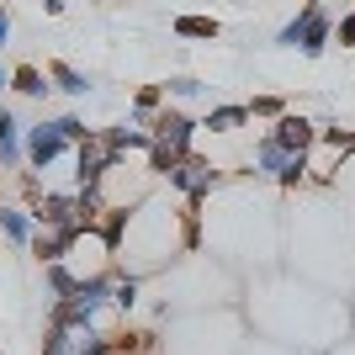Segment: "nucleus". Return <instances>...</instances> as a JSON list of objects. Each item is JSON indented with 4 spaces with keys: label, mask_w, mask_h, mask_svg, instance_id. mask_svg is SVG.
I'll list each match as a JSON object with an SVG mask.
<instances>
[{
    "label": "nucleus",
    "mask_w": 355,
    "mask_h": 355,
    "mask_svg": "<svg viewBox=\"0 0 355 355\" xmlns=\"http://www.w3.org/2000/svg\"><path fill=\"white\" fill-rule=\"evenodd\" d=\"M148 138H154V148H148V164H154V175H164L175 159H186V154H191L196 122L186 117V112H175V106H159V112L148 117Z\"/></svg>",
    "instance_id": "f257e3e1"
},
{
    "label": "nucleus",
    "mask_w": 355,
    "mask_h": 355,
    "mask_svg": "<svg viewBox=\"0 0 355 355\" xmlns=\"http://www.w3.org/2000/svg\"><path fill=\"white\" fill-rule=\"evenodd\" d=\"M329 37H334V16H329L318 0H308V6H302V11H297L282 32H276V43H282V48H302L308 59H318V53H324Z\"/></svg>",
    "instance_id": "f03ea898"
},
{
    "label": "nucleus",
    "mask_w": 355,
    "mask_h": 355,
    "mask_svg": "<svg viewBox=\"0 0 355 355\" xmlns=\"http://www.w3.org/2000/svg\"><path fill=\"white\" fill-rule=\"evenodd\" d=\"M164 180H170V191H180L186 196V202H196V207H202V202H207L212 191H218V170H212V159H202V154H186V159H175L170 164V170H164Z\"/></svg>",
    "instance_id": "7ed1b4c3"
},
{
    "label": "nucleus",
    "mask_w": 355,
    "mask_h": 355,
    "mask_svg": "<svg viewBox=\"0 0 355 355\" xmlns=\"http://www.w3.org/2000/svg\"><path fill=\"white\" fill-rule=\"evenodd\" d=\"M345 154H355L350 128H318V138H313V148L302 154V164H308L313 180H334V170L345 164Z\"/></svg>",
    "instance_id": "20e7f679"
},
{
    "label": "nucleus",
    "mask_w": 355,
    "mask_h": 355,
    "mask_svg": "<svg viewBox=\"0 0 355 355\" xmlns=\"http://www.w3.org/2000/svg\"><path fill=\"white\" fill-rule=\"evenodd\" d=\"M254 175H266V180H282L286 191H297L302 180H308V164H302V154H286L276 138H260L254 144Z\"/></svg>",
    "instance_id": "39448f33"
},
{
    "label": "nucleus",
    "mask_w": 355,
    "mask_h": 355,
    "mask_svg": "<svg viewBox=\"0 0 355 355\" xmlns=\"http://www.w3.org/2000/svg\"><path fill=\"white\" fill-rule=\"evenodd\" d=\"M64 148H74L69 138H64L59 117L53 122H37V128H27V138H21V159L32 164V170H48V164L64 159Z\"/></svg>",
    "instance_id": "423d86ee"
},
{
    "label": "nucleus",
    "mask_w": 355,
    "mask_h": 355,
    "mask_svg": "<svg viewBox=\"0 0 355 355\" xmlns=\"http://www.w3.org/2000/svg\"><path fill=\"white\" fill-rule=\"evenodd\" d=\"M106 170H112V148H106V138L85 133L80 144H74V191H96Z\"/></svg>",
    "instance_id": "0eeeda50"
},
{
    "label": "nucleus",
    "mask_w": 355,
    "mask_h": 355,
    "mask_svg": "<svg viewBox=\"0 0 355 355\" xmlns=\"http://www.w3.org/2000/svg\"><path fill=\"white\" fill-rule=\"evenodd\" d=\"M270 138H276L286 154H308L313 138H318V122L297 117V112H282V117H276V128H270Z\"/></svg>",
    "instance_id": "6e6552de"
},
{
    "label": "nucleus",
    "mask_w": 355,
    "mask_h": 355,
    "mask_svg": "<svg viewBox=\"0 0 355 355\" xmlns=\"http://www.w3.org/2000/svg\"><path fill=\"white\" fill-rule=\"evenodd\" d=\"M0 234L11 239L16 250H27L32 234H37V223H32V212H27V207H6V202H0Z\"/></svg>",
    "instance_id": "1a4fd4ad"
},
{
    "label": "nucleus",
    "mask_w": 355,
    "mask_h": 355,
    "mask_svg": "<svg viewBox=\"0 0 355 355\" xmlns=\"http://www.w3.org/2000/svg\"><path fill=\"white\" fill-rule=\"evenodd\" d=\"M0 164H6V170L21 164V122H16L11 106H0Z\"/></svg>",
    "instance_id": "9d476101"
},
{
    "label": "nucleus",
    "mask_w": 355,
    "mask_h": 355,
    "mask_svg": "<svg viewBox=\"0 0 355 355\" xmlns=\"http://www.w3.org/2000/svg\"><path fill=\"white\" fill-rule=\"evenodd\" d=\"M11 90H21V96H48L53 80H48V69H37V64H16L11 69Z\"/></svg>",
    "instance_id": "9b49d317"
},
{
    "label": "nucleus",
    "mask_w": 355,
    "mask_h": 355,
    "mask_svg": "<svg viewBox=\"0 0 355 355\" xmlns=\"http://www.w3.org/2000/svg\"><path fill=\"white\" fill-rule=\"evenodd\" d=\"M244 122H250V106H212L207 117H202V128L207 133H239Z\"/></svg>",
    "instance_id": "f8f14e48"
},
{
    "label": "nucleus",
    "mask_w": 355,
    "mask_h": 355,
    "mask_svg": "<svg viewBox=\"0 0 355 355\" xmlns=\"http://www.w3.org/2000/svg\"><path fill=\"white\" fill-rule=\"evenodd\" d=\"M48 80H53L64 96H85V90H90V80L74 69V64H64V59H48Z\"/></svg>",
    "instance_id": "ddd939ff"
},
{
    "label": "nucleus",
    "mask_w": 355,
    "mask_h": 355,
    "mask_svg": "<svg viewBox=\"0 0 355 355\" xmlns=\"http://www.w3.org/2000/svg\"><path fill=\"white\" fill-rule=\"evenodd\" d=\"M80 334H85V329L48 324V334H43V355H80Z\"/></svg>",
    "instance_id": "4468645a"
},
{
    "label": "nucleus",
    "mask_w": 355,
    "mask_h": 355,
    "mask_svg": "<svg viewBox=\"0 0 355 355\" xmlns=\"http://www.w3.org/2000/svg\"><path fill=\"white\" fill-rule=\"evenodd\" d=\"M159 106H164V85H144L133 96V122H138V128H148V117H154Z\"/></svg>",
    "instance_id": "2eb2a0df"
},
{
    "label": "nucleus",
    "mask_w": 355,
    "mask_h": 355,
    "mask_svg": "<svg viewBox=\"0 0 355 355\" xmlns=\"http://www.w3.org/2000/svg\"><path fill=\"white\" fill-rule=\"evenodd\" d=\"M218 16H175V37H218Z\"/></svg>",
    "instance_id": "dca6fc26"
},
{
    "label": "nucleus",
    "mask_w": 355,
    "mask_h": 355,
    "mask_svg": "<svg viewBox=\"0 0 355 355\" xmlns=\"http://www.w3.org/2000/svg\"><path fill=\"white\" fill-rule=\"evenodd\" d=\"M282 112H286V101H282V96H254V101H250V117H266V122H276Z\"/></svg>",
    "instance_id": "f3484780"
},
{
    "label": "nucleus",
    "mask_w": 355,
    "mask_h": 355,
    "mask_svg": "<svg viewBox=\"0 0 355 355\" xmlns=\"http://www.w3.org/2000/svg\"><path fill=\"white\" fill-rule=\"evenodd\" d=\"M164 96H180V101H191V96H202V80H191V74H175V80L164 85Z\"/></svg>",
    "instance_id": "a211bd4d"
},
{
    "label": "nucleus",
    "mask_w": 355,
    "mask_h": 355,
    "mask_svg": "<svg viewBox=\"0 0 355 355\" xmlns=\"http://www.w3.org/2000/svg\"><path fill=\"white\" fill-rule=\"evenodd\" d=\"M59 128H64V138H69V144H80V138L90 133V128H85L80 117H74V112H64V117H59Z\"/></svg>",
    "instance_id": "6ab92c4d"
},
{
    "label": "nucleus",
    "mask_w": 355,
    "mask_h": 355,
    "mask_svg": "<svg viewBox=\"0 0 355 355\" xmlns=\"http://www.w3.org/2000/svg\"><path fill=\"white\" fill-rule=\"evenodd\" d=\"M334 37H340L345 48H355V11H350V16H340V27H334Z\"/></svg>",
    "instance_id": "aec40b11"
},
{
    "label": "nucleus",
    "mask_w": 355,
    "mask_h": 355,
    "mask_svg": "<svg viewBox=\"0 0 355 355\" xmlns=\"http://www.w3.org/2000/svg\"><path fill=\"white\" fill-rule=\"evenodd\" d=\"M11 43V11H6V6H0V48Z\"/></svg>",
    "instance_id": "412c9836"
},
{
    "label": "nucleus",
    "mask_w": 355,
    "mask_h": 355,
    "mask_svg": "<svg viewBox=\"0 0 355 355\" xmlns=\"http://www.w3.org/2000/svg\"><path fill=\"white\" fill-rule=\"evenodd\" d=\"M6 85H11V69H6V64H0V90H6Z\"/></svg>",
    "instance_id": "4be33fe9"
}]
</instances>
